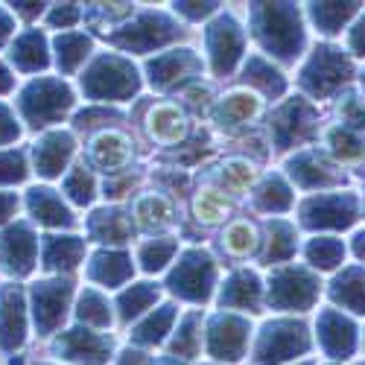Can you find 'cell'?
<instances>
[{"label": "cell", "instance_id": "cell-3", "mask_svg": "<svg viewBox=\"0 0 365 365\" xmlns=\"http://www.w3.org/2000/svg\"><path fill=\"white\" fill-rule=\"evenodd\" d=\"M18 108L24 114V120L29 126H50L58 123L71 108H73V91L65 79H53V76H41L36 82H29L21 97H18Z\"/></svg>", "mask_w": 365, "mask_h": 365}, {"label": "cell", "instance_id": "cell-59", "mask_svg": "<svg viewBox=\"0 0 365 365\" xmlns=\"http://www.w3.org/2000/svg\"><path fill=\"white\" fill-rule=\"evenodd\" d=\"M12 6V15H24V18H38L44 12L47 4H9Z\"/></svg>", "mask_w": 365, "mask_h": 365}, {"label": "cell", "instance_id": "cell-23", "mask_svg": "<svg viewBox=\"0 0 365 365\" xmlns=\"http://www.w3.org/2000/svg\"><path fill=\"white\" fill-rule=\"evenodd\" d=\"M26 210H29V217L44 228H71L73 225L71 207L50 187H29L26 190Z\"/></svg>", "mask_w": 365, "mask_h": 365}, {"label": "cell", "instance_id": "cell-22", "mask_svg": "<svg viewBox=\"0 0 365 365\" xmlns=\"http://www.w3.org/2000/svg\"><path fill=\"white\" fill-rule=\"evenodd\" d=\"M146 132H149L152 140H158L164 146H175V143H181L187 138L190 123H187L185 111H181L178 106L158 103V106H152L149 114H146Z\"/></svg>", "mask_w": 365, "mask_h": 365}, {"label": "cell", "instance_id": "cell-45", "mask_svg": "<svg viewBox=\"0 0 365 365\" xmlns=\"http://www.w3.org/2000/svg\"><path fill=\"white\" fill-rule=\"evenodd\" d=\"M193 214H196V220L199 222H205V225H217V222H222L228 214H231V205H228V199L220 193V190H199L196 193V199H193Z\"/></svg>", "mask_w": 365, "mask_h": 365}, {"label": "cell", "instance_id": "cell-54", "mask_svg": "<svg viewBox=\"0 0 365 365\" xmlns=\"http://www.w3.org/2000/svg\"><path fill=\"white\" fill-rule=\"evenodd\" d=\"M132 185H135V178L126 173V175H111L108 181H106V196H111V199H120V196H126L129 190H132Z\"/></svg>", "mask_w": 365, "mask_h": 365}, {"label": "cell", "instance_id": "cell-26", "mask_svg": "<svg viewBox=\"0 0 365 365\" xmlns=\"http://www.w3.org/2000/svg\"><path fill=\"white\" fill-rule=\"evenodd\" d=\"M132 257L117 249H100L88 263V278L100 287H123L132 278Z\"/></svg>", "mask_w": 365, "mask_h": 365}, {"label": "cell", "instance_id": "cell-49", "mask_svg": "<svg viewBox=\"0 0 365 365\" xmlns=\"http://www.w3.org/2000/svg\"><path fill=\"white\" fill-rule=\"evenodd\" d=\"M24 178H26L24 152H18V149L0 152V185H18Z\"/></svg>", "mask_w": 365, "mask_h": 365}, {"label": "cell", "instance_id": "cell-28", "mask_svg": "<svg viewBox=\"0 0 365 365\" xmlns=\"http://www.w3.org/2000/svg\"><path fill=\"white\" fill-rule=\"evenodd\" d=\"M257 111H260V100L252 91H231V94H225L214 106V120L222 129H237V126L252 123Z\"/></svg>", "mask_w": 365, "mask_h": 365}, {"label": "cell", "instance_id": "cell-60", "mask_svg": "<svg viewBox=\"0 0 365 365\" xmlns=\"http://www.w3.org/2000/svg\"><path fill=\"white\" fill-rule=\"evenodd\" d=\"M12 85H15V76L9 73V68L4 62H0V94H9Z\"/></svg>", "mask_w": 365, "mask_h": 365}, {"label": "cell", "instance_id": "cell-21", "mask_svg": "<svg viewBox=\"0 0 365 365\" xmlns=\"http://www.w3.org/2000/svg\"><path fill=\"white\" fill-rule=\"evenodd\" d=\"M88 155L94 161V167H100L103 173L111 175H120V170H126L129 161H132V140L120 132H100L88 146Z\"/></svg>", "mask_w": 365, "mask_h": 365}, {"label": "cell", "instance_id": "cell-35", "mask_svg": "<svg viewBox=\"0 0 365 365\" xmlns=\"http://www.w3.org/2000/svg\"><path fill=\"white\" fill-rule=\"evenodd\" d=\"M135 222L146 231H158L173 222V202L161 193H149L135 202Z\"/></svg>", "mask_w": 365, "mask_h": 365}, {"label": "cell", "instance_id": "cell-12", "mask_svg": "<svg viewBox=\"0 0 365 365\" xmlns=\"http://www.w3.org/2000/svg\"><path fill=\"white\" fill-rule=\"evenodd\" d=\"M356 199L351 193H319L301 205L304 228H351L356 220Z\"/></svg>", "mask_w": 365, "mask_h": 365}, {"label": "cell", "instance_id": "cell-8", "mask_svg": "<svg viewBox=\"0 0 365 365\" xmlns=\"http://www.w3.org/2000/svg\"><path fill=\"white\" fill-rule=\"evenodd\" d=\"M319 298V278L301 266L275 269L269 278V304L275 310H310Z\"/></svg>", "mask_w": 365, "mask_h": 365}, {"label": "cell", "instance_id": "cell-6", "mask_svg": "<svg viewBox=\"0 0 365 365\" xmlns=\"http://www.w3.org/2000/svg\"><path fill=\"white\" fill-rule=\"evenodd\" d=\"M307 348H310L307 324L295 319H275L263 324L255 345V359L257 365H281L287 359L301 356Z\"/></svg>", "mask_w": 365, "mask_h": 365}, {"label": "cell", "instance_id": "cell-56", "mask_svg": "<svg viewBox=\"0 0 365 365\" xmlns=\"http://www.w3.org/2000/svg\"><path fill=\"white\" fill-rule=\"evenodd\" d=\"M348 44H351V53H354V56H365V15H362V18L356 21V26L351 29Z\"/></svg>", "mask_w": 365, "mask_h": 365}, {"label": "cell", "instance_id": "cell-32", "mask_svg": "<svg viewBox=\"0 0 365 365\" xmlns=\"http://www.w3.org/2000/svg\"><path fill=\"white\" fill-rule=\"evenodd\" d=\"M175 316H178V310L173 307V304H164V307H158L152 316H146V319L132 330V342H135V345H143V348L161 345V342L167 339V333L173 330V324H175Z\"/></svg>", "mask_w": 365, "mask_h": 365}, {"label": "cell", "instance_id": "cell-30", "mask_svg": "<svg viewBox=\"0 0 365 365\" xmlns=\"http://www.w3.org/2000/svg\"><path fill=\"white\" fill-rule=\"evenodd\" d=\"M330 298L351 313H365V272L345 269L342 275H336L330 284Z\"/></svg>", "mask_w": 365, "mask_h": 365}, {"label": "cell", "instance_id": "cell-1", "mask_svg": "<svg viewBox=\"0 0 365 365\" xmlns=\"http://www.w3.org/2000/svg\"><path fill=\"white\" fill-rule=\"evenodd\" d=\"M255 38L260 47L281 58V62H295L304 50V24L301 12L292 4H252L249 12Z\"/></svg>", "mask_w": 365, "mask_h": 365}, {"label": "cell", "instance_id": "cell-63", "mask_svg": "<svg viewBox=\"0 0 365 365\" xmlns=\"http://www.w3.org/2000/svg\"><path fill=\"white\" fill-rule=\"evenodd\" d=\"M362 88H365V73H362Z\"/></svg>", "mask_w": 365, "mask_h": 365}, {"label": "cell", "instance_id": "cell-17", "mask_svg": "<svg viewBox=\"0 0 365 365\" xmlns=\"http://www.w3.org/2000/svg\"><path fill=\"white\" fill-rule=\"evenodd\" d=\"M73 149H76V140L71 132H47L36 140L33 146V161H36V173L44 175V178H56V175H62L71 155H73Z\"/></svg>", "mask_w": 365, "mask_h": 365}, {"label": "cell", "instance_id": "cell-36", "mask_svg": "<svg viewBox=\"0 0 365 365\" xmlns=\"http://www.w3.org/2000/svg\"><path fill=\"white\" fill-rule=\"evenodd\" d=\"M255 207L266 214H287L292 207V190L281 175H266L255 190Z\"/></svg>", "mask_w": 365, "mask_h": 365}, {"label": "cell", "instance_id": "cell-10", "mask_svg": "<svg viewBox=\"0 0 365 365\" xmlns=\"http://www.w3.org/2000/svg\"><path fill=\"white\" fill-rule=\"evenodd\" d=\"M207 56H210V71L217 76H228L246 50V33L231 15H220L214 24L205 29Z\"/></svg>", "mask_w": 365, "mask_h": 365}, {"label": "cell", "instance_id": "cell-14", "mask_svg": "<svg viewBox=\"0 0 365 365\" xmlns=\"http://www.w3.org/2000/svg\"><path fill=\"white\" fill-rule=\"evenodd\" d=\"M38 260V237L26 222H15L0 231V272L12 278H24L36 269Z\"/></svg>", "mask_w": 365, "mask_h": 365}, {"label": "cell", "instance_id": "cell-58", "mask_svg": "<svg viewBox=\"0 0 365 365\" xmlns=\"http://www.w3.org/2000/svg\"><path fill=\"white\" fill-rule=\"evenodd\" d=\"M117 365H152V362H149V356H146L143 351H135V348H129V351H123V354H120Z\"/></svg>", "mask_w": 365, "mask_h": 365}, {"label": "cell", "instance_id": "cell-27", "mask_svg": "<svg viewBox=\"0 0 365 365\" xmlns=\"http://www.w3.org/2000/svg\"><path fill=\"white\" fill-rule=\"evenodd\" d=\"M85 257V240L71 234H50L41 242V266L47 272H71Z\"/></svg>", "mask_w": 365, "mask_h": 365}, {"label": "cell", "instance_id": "cell-34", "mask_svg": "<svg viewBox=\"0 0 365 365\" xmlns=\"http://www.w3.org/2000/svg\"><path fill=\"white\" fill-rule=\"evenodd\" d=\"M310 21L322 36H336L359 12V4H310Z\"/></svg>", "mask_w": 365, "mask_h": 365}, {"label": "cell", "instance_id": "cell-33", "mask_svg": "<svg viewBox=\"0 0 365 365\" xmlns=\"http://www.w3.org/2000/svg\"><path fill=\"white\" fill-rule=\"evenodd\" d=\"M91 36L85 33H62L56 36L53 41V50H56V65L62 73H73L79 71V65L91 56Z\"/></svg>", "mask_w": 365, "mask_h": 365}, {"label": "cell", "instance_id": "cell-61", "mask_svg": "<svg viewBox=\"0 0 365 365\" xmlns=\"http://www.w3.org/2000/svg\"><path fill=\"white\" fill-rule=\"evenodd\" d=\"M354 255H356L359 260H365V231H359V234L354 237Z\"/></svg>", "mask_w": 365, "mask_h": 365}, {"label": "cell", "instance_id": "cell-38", "mask_svg": "<svg viewBox=\"0 0 365 365\" xmlns=\"http://www.w3.org/2000/svg\"><path fill=\"white\" fill-rule=\"evenodd\" d=\"M202 351V316L190 313L178 322V330L173 333L170 342V356H181V359H193Z\"/></svg>", "mask_w": 365, "mask_h": 365}, {"label": "cell", "instance_id": "cell-46", "mask_svg": "<svg viewBox=\"0 0 365 365\" xmlns=\"http://www.w3.org/2000/svg\"><path fill=\"white\" fill-rule=\"evenodd\" d=\"M222 249H225L228 255H234V257L252 255V252L257 249V231H255V225L246 222V220L231 222V225L225 228V234H222Z\"/></svg>", "mask_w": 365, "mask_h": 365}, {"label": "cell", "instance_id": "cell-15", "mask_svg": "<svg viewBox=\"0 0 365 365\" xmlns=\"http://www.w3.org/2000/svg\"><path fill=\"white\" fill-rule=\"evenodd\" d=\"M249 333L252 324L249 319L234 316V313H217L207 324V351L214 359L222 362H237L246 356L249 348Z\"/></svg>", "mask_w": 365, "mask_h": 365}, {"label": "cell", "instance_id": "cell-5", "mask_svg": "<svg viewBox=\"0 0 365 365\" xmlns=\"http://www.w3.org/2000/svg\"><path fill=\"white\" fill-rule=\"evenodd\" d=\"M167 287L173 295L190 304H205L217 287V263L205 249H190L178 257L175 269L170 272Z\"/></svg>", "mask_w": 365, "mask_h": 365}, {"label": "cell", "instance_id": "cell-41", "mask_svg": "<svg viewBox=\"0 0 365 365\" xmlns=\"http://www.w3.org/2000/svg\"><path fill=\"white\" fill-rule=\"evenodd\" d=\"M178 242L173 237H158V240H146L138 249V263L143 272H161L167 269V263L175 257Z\"/></svg>", "mask_w": 365, "mask_h": 365}, {"label": "cell", "instance_id": "cell-37", "mask_svg": "<svg viewBox=\"0 0 365 365\" xmlns=\"http://www.w3.org/2000/svg\"><path fill=\"white\" fill-rule=\"evenodd\" d=\"M158 287L155 284H132L129 289H123L120 292V298H117V310H120V322H132V319H138V316H143L152 304L158 301Z\"/></svg>", "mask_w": 365, "mask_h": 365}, {"label": "cell", "instance_id": "cell-57", "mask_svg": "<svg viewBox=\"0 0 365 365\" xmlns=\"http://www.w3.org/2000/svg\"><path fill=\"white\" fill-rule=\"evenodd\" d=\"M15 33V15L6 9V6H0V47H4Z\"/></svg>", "mask_w": 365, "mask_h": 365}, {"label": "cell", "instance_id": "cell-43", "mask_svg": "<svg viewBox=\"0 0 365 365\" xmlns=\"http://www.w3.org/2000/svg\"><path fill=\"white\" fill-rule=\"evenodd\" d=\"M327 149L339 161H359L365 155V140L354 129H348V126L339 123V126H333L327 132Z\"/></svg>", "mask_w": 365, "mask_h": 365}, {"label": "cell", "instance_id": "cell-64", "mask_svg": "<svg viewBox=\"0 0 365 365\" xmlns=\"http://www.w3.org/2000/svg\"><path fill=\"white\" fill-rule=\"evenodd\" d=\"M301 365H313V362H301Z\"/></svg>", "mask_w": 365, "mask_h": 365}, {"label": "cell", "instance_id": "cell-42", "mask_svg": "<svg viewBox=\"0 0 365 365\" xmlns=\"http://www.w3.org/2000/svg\"><path fill=\"white\" fill-rule=\"evenodd\" d=\"M76 319H79L85 327H108V324H111V307H108V301L103 298V292H97V289L88 287V289L79 295Z\"/></svg>", "mask_w": 365, "mask_h": 365}, {"label": "cell", "instance_id": "cell-9", "mask_svg": "<svg viewBox=\"0 0 365 365\" xmlns=\"http://www.w3.org/2000/svg\"><path fill=\"white\" fill-rule=\"evenodd\" d=\"M71 295H73V284L68 278H50L33 284L29 301H33V322L41 336H50L56 327H62L71 307Z\"/></svg>", "mask_w": 365, "mask_h": 365}, {"label": "cell", "instance_id": "cell-31", "mask_svg": "<svg viewBox=\"0 0 365 365\" xmlns=\"http://www.w3.org/2000/svg\"><path fill=\"white\" fill-rule=\"evenodd\" d=\"M242 79H246L252 88H257L260 94H266V97H281L287 91L284 73L263 56H249L246 71H242Z\"/></svg>", "mask_w": 365, "mask_h": 365}, {"label": "cell", "instance_id": "cell-19", "mask_svg": "<svg viewBox=\"0 0 365 365\" xmlns=\"http://www.w3.org/2000/svg\"><path fill=\"white\" fill-rule=\"evenodd\" d=\"M319 345L327 356L345 359L356 348V327L339 310H322L319 316Z\"/></svg>", "mask_w": 365, "mask_h": 365}, {"label": "cell", "instance_id": "cell-13", "mask_svg": "<svg viewBox=\"0 0 365 365\" xmlns=\"http://www.w3.org/2000/svg\"><path fill=\"white\" fill-rule=\"evenodd\" d=\"M316 126V108L307 100H287L284 106H278L269 117V132L275 140V149H289L295 143H301Z\"/></svg>", "mask_w": 365, "mask_h": 365}, {"label": "cell", "instance_id": "cell-40", "mask_svg": "<svg viewBox=\"0 0 365 365\" xmlns=\"http://www.w3.org/2000/svg\"><path fill=\"white\" fill-rule=\"evenodd\" d=\"M304 255H307V263L316 266L319 272H330V269L342 266L345 246H342V240H336V237H316V240L307 242Z\"/></svg>", "mask_w": 365, "mask_h": 365}, {"label": "cell", "instance_id": "cell-7", "mask_svg": "<svg viewBox=\"0 0 365 365\" xmlns=\"http://www.w3.org/2000/svg\"><path fill=\"white\" fill-rule=\"evenodd\" d=\"M354 68H351V58L339 50V47H330V44H322L313 50V56L307 58V65L301 68V88L307 91L310 97H327L333 94L336 88H342L348 79H351Z\"/></svg>", "mask_w": 365, "mask_h": 365}, {"label": "cell", "instance_id": "cell-47", "mask_svg": "<svg viewBox=\"0 0 365 365\" xmlns=\"http://www.w3.org/2000/svg\"><path fill=\"white\" fill-rule=\"evenodd\" d=\"M65 193H68V199L76 202V205H91V202H94L97 181H94V175H91V170L73 167V170L68 173V178H65Z\"/></svg>", "mask_w": 365, "mask_h": 365}, {"label": "cell", "instance_id": "cell-62", "mask_svg": "<svg viewBox=\"0 0 365 365\" xmlns=\"http://www.w3.org/2000/svg\"><path fill=\"white\" fill-rule=\"evenodd\" d=\"M152 365H185V362H181L178 356H161L158 362H152Z\"/></svg>", "mask_w": 365, "mask_h": 365}, {"label": "cell", "instance_id": "cell-39", "mask_svg": "<svg viewBox=\"0 0 365 365\" xmlns=\"http://www.w3.org/2000/svg\"><path fill=\"white\" fill-rule=\"evenodd\" d=\"M295 228L284 220L269 222V237H266V252H263V263H284L295 255Z\"/></svg>", "mask_w": 365, "mask_h": 365}, {"label": "cell", "instance_id": "cell-53", "mask_svg": "<svg viewBox=\"0 0 365 365\" xmlns=\"http://www.w3.org/2000/svg\"><path fill=\"white\" fill-rule=\"evenodd\" d=\"M220 4H173L175 15L187 18V21H205L207 15H214Z\"/></svg>", "mask_w": 365, "mask_h": 365}, {"label": "cell", "instance_id": "cell-51", "mask_svg": "<svg viewBox=\"0 0 365 365\" xmlns=\"http://www.w3.org/2000/svg\"><path fill=\"white\" fill-rule=\"evenodd\" d=\"M120 117H123V114H120L117 108H85V111H79L76 114V126L79 129H100V126H108L111 123V120H120Z\"/></svg>", "mask_w": 365, "mask_h": 365}, {"label": "cell", "instance_id": "cell-52", "mask_svg": "<svg viewBox=\"0 0 365 365\" xmlns=\"http://www.w3.org/2000/svg\"><path fill=\"white\" fill-rule=\"evenodd\" d=\"M18 138H21V126H18V120H15L12 108L0 103V146L15 143Z\"/></svg>", "mask_w": 365, "mask_h": 365}, {"label": "cell", "instance_id": "cell-44", "mask_svg": "<svg viewBox=\"0 0 365 365\" xmlns=\"http://www.w3.org/2000/svg\"><path fill=\"white\" fill-rule=\"evenodd\" d=\"M217 178H220V185H222L225 190L246 193V190L255 185L257 170H255V164L246 161V158H231V161H225V164L220 167Z\"/></svg>", "mask_w": 365, "mask_h": 365}, {"label": "cell", "instance_id": "cell-20", "mask_svg": "<svg viewBox=\"0 0 365 365\" xmlns=\"http://www.w3.org/2000/svg\"><path fill=\"white\" fill-rule=\"evenodd\" d=\"M289 178L304 190H319V187H333L342 181V173L324 161L319 152H298V155L287 164Z\"/></svg>", "mask_w": 365, "mask_h": 365}, {"label": "cell", "instance_id": "cell-55", "mask_svg": "<svg viewBox=\"0 0 365 365\" xmlns=\"http://www.w3.org/2000/svg\"><path fill=\"white\" fill-rule=\"evenodd\" d=\"M18 214V196L9 190H0V225L9 222Z\"/></svg>", "mask_w": 365, "mask_h": 365}, {"label": "cell", "instance_id": "cell-16", "mask_svg": "<svg viewBox=\"0 0 365 365\" xmlns=\"http://www.w3.org/2000/svg\"><path fill=\"white\" fill-rule=\"evenodd\" d=\"M202 58L193 53V50H167L155 58L146 62V73H149V82L152 88H175V85H185L196 76H202Z\"/></svg>", "mask_w": 365, "mask_h": 365}, {"label": "cell", "instance_id": "cell-2", "mask_svg": "<svg viewBox=\"0 0 365 365\" xmlns=\"http://www.w3.org/2000/svg\"><path fill=\"white\" fill-rule=\"evenodd\" d=\"M79 85L88 100L123 103V100H132L140 91V76L129 58L117 53H100L82 73Z\"/></svg>", "mask_w": 365, "mask_h": 365}, {"label": "cell", "instance_id": "cell-4", "mask_svg": "<svg viewBox=\"0 0 365 365\" xmlns=\"http://www.w3.org/2000/svg\"><path fill=\"white\" fill-rule=\"evenodd\" d=\"M181 36V26L167 12H140L123 26L111 29L108 41L129 53H149L155 47H164Z\"/></svg>", "mask_w": 365, "mask_h": 365}, {"label": "cell", "instance_id": "cell-50", "mask_svg": "<svg viewBox=\"0 0 365 365\" xmlns=\"http://www.w3.org/2000/svg\"><path fill=\"white\" fill-rule=\"evenodd\" d=\"M82 6L79 4H56V6H50V12H47V24L50 26H56V29H71L73 24H79L82 21Z\"/></svg>", "mask_w": 365, "mask_h": 365}, {"label": "cell", "instance_id": "cell-29", "mask_svg": "<svg viewBox=\"0 0 365 365\" xmlns=\"http://www.w3.org/2000/svg\"><path fill=\"white\" fill-rule=\"evenodd\" d=\"M12 65L24 73H36V71H44L50 65V53H47V38L44 33H38V29H26V33H21L12 44Z\"/></svg>", "mask_w": 365, "mask_h": 365}, {"label": "cell", "instance_id": "cell-25", "mask_svg": "<svg viewBox=\"0 0 365 365\" xmlns=\"http://www.w3.org/2000/svg\"><path fill=\"white\" fill-rule=\"evenodd\" d=\"M88 234L97 242L123 246L132 240V214H126L123 207H100L88 220Z\"/></svg>", "mask_w": 365, "mask_h": 365}, {"label": "cell", "instance_id": "cell-24", "mask_svg": "<svg viewBox=\"0 0 365 365\" xmlns=\"http://www.w3.org/2000/svg\"><path fill=\"white\" fill-rule=\"evenodd\" d=\"M263 298V287L260 278L249 269H240L234 275L225 278L222 289H220V307L228 310H257Z\"/></svg>", "mask_w": 365, "mask_h": 365}, {"label": "cell", "instance_id": "cell-48", "mask_svg": "<svg viewBox=\"0 0 365 365\" xmlns=\"http://www.w3.org/2000/svg\"><path fill=\"white\" fill-rule=\"evenodd\" d=\"M132 12H135L132 4H91V9H88L91 21L97 26H103L106 33L111 26H123L132 18Z\"/></svg>", "mask_w": 365, "mask_h": 365}, {"label": "cell", "instance_id": "cell-18", "mask_svg": "<svg viewBox=\"0 0 365 365\" xmlns=\"http://www.w3.org/2000/svg\"><path fill=\"white\" fill-rule=\"evenodd\" d=\"M26 339V304L18 287H0V348L15 351Z\"/></svg>", "mask_w": 365, "mask_h": 365}, {"label": "cell", "instance_id": "cell-11", "mask_svg": "<svg viewBox=\"0 0 365 365\" xmlns=\"http://www.w3.org/2000/svg\"><path fill=\"white\" fill-rule=\"evenodd\" d=\"M111 351H114L111 336L91 327H71L53 342V354L58 359L76 362V365H103L108 362Z\"/></svg>", "mask_w": 365, "mask_h": 365}]
</instances>
